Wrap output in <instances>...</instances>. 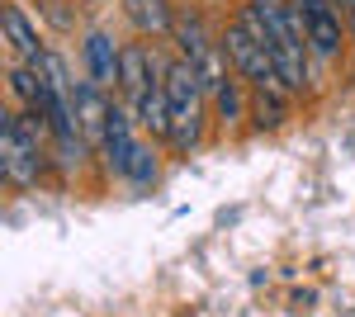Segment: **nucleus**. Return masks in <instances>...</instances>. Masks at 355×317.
Here are the masks:
<instances>
[{"label": "nucleus", "mask_w": 355, "mask_h": 317, "mask_svg": "<svg viewBox=\"0 0 355 317\" xmlns=\"http://www.w3.org/2000/svg\"><path fill=\"white\" fill-rule=\"evenodd\" d=\"M166 90H171V132L166 142L175 152H194L204 142V114H209V85L194 71L185 57H171L166 62Z\"/></svg>", "instance_id": "nucleus-1"}, {"label": "nucleus", "mask_w": 355, "mask_h": 317, "mask_svg": "<svg viewBox=\"0 0 355 317\" xmlns=\"http://www.w3.org/2000/svg\"><path fill=\"white\" fill-rule=\"evenodd\" d=\"M223 57H227L232 76H242L251 90H289V85L279 80V71H275L266 43H261L246 24H237V19L223 28Z\"/></svg>", "instance_id": "nucleus-2"}, {"label": "nucleus", "mask_w": 355, "mask_h": 317, "mask_svg": "<svg viewBox=\"0 0 355 317\" xmlns=\"http://www.w3.org/2000/svg\"><path fill=\"white\" fill-rule=\"evenodd\" d=\"M175 48H180V57L190 62L194 71L204 76V85H209V95L218 90L223 80H227V57L214 48V38H209V28H204V19L199 15H175Z\"/></svg>", "instance_id": "nucleus-3"}, {"label": "nucleus", "mask_w": 355, "mask_h": 317, "mask_svg": "<svg viewBox=\"0 0 355 317\" xmlns=\"http://www.w3.org/2000/svg\"><path fill=\"white\" fill-rule=\"evenodd\" d=\"M43 166H48V152H38L24 132L15 128V119L0 114V175H5V185H15V189L38 185Z\"/></svg>", "instance_id": "nucleus-4"}, {"label": "nucleus", "mask_w": 355, "mask_h": 317, "mask_svg": "<svg viewBox=\"0 0 355 317\" xmlns=\"http://www.w3.org/2000/svg\"><path fill=\"white\" fill-rule=\"evenodd\" d=\"M119 62H123V48L114 43L110 28L90 24L81 33V76H90L100 90H119Z\"/></svg>", "instance_id": "nucleus-5"}, {"label": "nucleus", "mask_w": 355, "mask_h": 317, "mask_svg": "<svg viewBox=\"0 0 355 317\" xmlns=\"http://www.w3.org/2000/svg\"><path fill=\"white\" fill-rule=\"evenodd\" d=\"M162 76H166V62H157L142 43H123V62H119V95L133 105V114L142 109L147 90H152Z\"/></svg>", "instance_id": "nucleus-6"}, {"label": "nucleus", "mask_w": 355, "mask_h": 317, "mask_svg": "<svg viewBox=\"0 0 355 317\" xmlns=\"http://www.w3.org/2000/svg\"><path fill=\"white\" fill-rule=\"evenodd\" d=\"M110 105H114L110 90H100L90 76L76 71V123H81V137L90 152H100L110 137Z\"/></svg>", "instance_id": "nucleus-7"}, {"label": "nucleus", "mask_w": 355, "mask_h": 317, "mask_svg": "<svg viewBox=\"0 0 355 317\" xmlns=\"http://www.w3.org/2000/svg\"><path fill=\"white\" fill-rule=\"evenodd\" d=\"M303 15H308V48L318 57H336L346 43V19H341V5L336 0H299Z\"/></svg>", "instance_id": "nucleus-8"}, {"label": "nucleus", "mask_w": 355, "mask_h": 317, "mask_svg": "<svg viewBox=\"0 0 355 317\" xmlns=\"http://www.w3.org/2000/svg\"><path fill=\"white\" fill-rule=\"evenodd\" d=\"M123 15L142 38H171L175 33V15L166 0H123Z\"/></svg>", "instance_id": "nucleus-9"}, {"label": "nucleus", "mask_w": 355, "mask_h": 317, "mask_svg": "<svg viewBox=\"0 0 355 317\" xmlns=\"http://www.w3.org/2000/svg\"><path fill=\"white\" fill-rule=\"evenodd\" d=\"M0 28H5V38L15 43V53L28 57V62L38 53H48V48H43V33L33 28V19H28L19 5H5V10H0Z\"/></svg>", "instance_id": "nucleus-10"}, {"label": "nucleus", "mask_w": 355, "mask_h": 317, "mask_svg": "<svg viewBox=\"0 0 355 317\" xmlns=\"http://www.w3.org/2000/svg\"><path fill=\"white\" fill-rule=\"evenodd\" d=\"M214 114H218L223 128H237V123L251 119V100H246V80L242 76H227L218 90H214Z\"/></svg>", "instance_id": "nucleus-11"}, {"label": "nucleus", "mask_w": 355, "mask_h": 317, "mask_svg": "<svg viewBox=\"0 0 355 317\" xmlns=\"http://www.w3.org/2000/svg\"><path fill=\"white\" fill-rule=\"evenodd\" d=\"M289 90H256L251 95V123L261 132H275V128H284V119H289Z\"/></svg>", "instance_id": "nucleus-12"}, {"label": "nucleus", "mask_w": 355, "mask_h": 317, "mask_svg": "<svg viewBox=\"0 0 355 317\" xmlns=\"http://www.w3.org/2000/svg\"><path fill=\"white\" fill-rule=\"evenodd\" d=\"M123 180H133L137 189H152L157 180H162V157H157V147H152V142H137V147H133Z\"/></svg>", "instance_id": "nucleus-13"}, {"label": "nucleus", "mask_w": 355, "mask_h": 317, "mask_svg": "<svg viewBox=\"0 0 355 317\" xmlns=\"http://www.w3.org/2000/svg\"><path fill=\"white\" fill-rule=\"evenodd\" d=\"M10 90L19 95V105L38 109V105H43V71H38L28 57H24V62H15V67H10Z\"/></svg>", "instance_id": "nucleus-14"}, {"label": "nucleus", "mask_w": 355, "mask_h": 317, "mask_svg": "<svg viewBox=\"0 0 355 317\" xmlns=\"http://www.w3.org/2000/svg\"><path fill=\"white\" fill-rule=\"evenodd\" d=\"M43 10H48V19H53V28L57 33H71V10H67V5H53V0H48V5H43Z\"/></svg>", "instance_id": "nucleus-15"}, {"label": "nucleus", "mask_w": 355, "mask_h": 317, "mask_svg": "<svg viewBox=\"0 0 355 317\" xmlns=\"http://www.w3.org/2000/svg\"><path fill=\"white\" fill-rule=\"evenodd\" d=\"M336 5H341V10H355V0H336Z\"/></svg>", "instance_id": "nucleus-16"}, {"label": "nucleus", "mask_w": 355, "mask_h": 317, "mask_svg": "<svg viewBox=\"0 0 355 317\" xmlns=\"http://www.w3.org/2000/svg\"><path fill=\"white\" fill-rule=\"evenodd\" d=\"M351 38H355V10H351Z\"/></svg>", "instance_id": "nucleus-17"}, {"label": "nucleus", "mask_w": 355, "mask_h": 317, "mask_svg": "<svg viewBox=\"0 0 355 317\" xmlns=\"http://www.w3.org/2000/svg\"><path fill=\"white\" fill-rule=\"evenodd\" d=\"M81 5H105V0H81Z\"/></svg>", "instance_id": "nucleus-18"}]
</instances>
